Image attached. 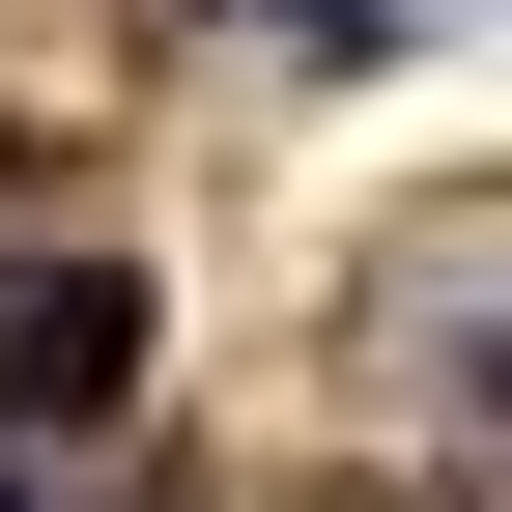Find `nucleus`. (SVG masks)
<instances>
[{
  "mask_svg": "<svg viewBox=\"0 0 512 512\" xmlns=\"http://www.w3.org/2000/svg\"><path fill=\"white\" fill-rule=\"evenodd\" d=\"M114 399H143V256L0 285V427H114Z\"/></svg>",
  "mask_w": 512,
  "mask_h": 512,
  "instance_id": "1",
  "label": "nucleus"
},
{
  "mask_svg": "<svg viewBox=\"0 0 512 512\" xmlns=\"http://www.w3.org/2000/svg\"><path fill=\"white\" fill-rule=\"evenodd\" d=\"M285 29H370V0H285Z\"/></svg>",
  "mask_w": 512,
  "mask_h": 512,
  "instance_id": "2",
  "label": "nucleus"
}]
</instances>
